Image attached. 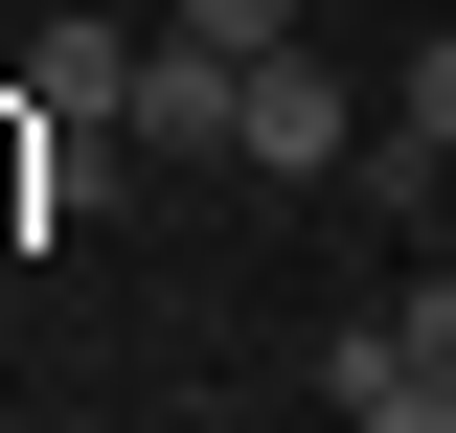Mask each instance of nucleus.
<instances>
[{
  "label": "nucleus",
  "instance_id": "f257e3e1",
  "mask_svg": "<svg viewBox=\"0 0 456 433\" xmlns=\"http://www.w3.org/2000/svg\"><path fill=\"white\" fill-rule=\"evenodd\" d=\"M228 160H251V183H320V160H365V114H342V69L251 46V69H228Z\"/></svg>",
  "mask_w": 456,
  "mask_h": 433
},
{
  "label": "nucleus",
  "instance_id": "0eeeda50",
  "mask_svg": "<svg viewBox=\"0 0 456 433\" xmlns=\"http://www.w3.org/2000/svg\"><path fill=\"white\" fill-rule=\"evenodd\" d=\"M411 365H434V388H456V274H411Z\"/></svg>",
  "mask_w": 456,
  "mask_h": 433
},
{
  "label": "nucleus",
  "instance_id": "39448f33",
  "mask_svg": "<svg viewBox=\"0 0 456 433\" xmlns=\"http://www.w3.org/2000/svg\"><path fill=\"white\" fill-rule=\"evenodd\" d=\"M183 46H228V69H251V46H297V0H183Z\"/></svg>",
  "mask_w": 456,
  "mask_h": 433
},
{
  "label": "nucleus",
  "instance_id": "f03ea898",
  "mask_svg": "<svg viewBox=\"0 0 456 433\" xmlns=\"http://www.w3.org/2000/svg\"><path fill=\"white\" fill-rule=\"evenodd\" d=\"M23 114H69V137H114V114H137V23H46V69H23Z\"/></svg>",
  "mask_w": 456,
  "mask_h": 433
},
{
  "label": "nucleus",
  "instance_id": "7ed1b4c3",
  "mask_svg": "<svg viewBox=\"0 0 456 433\" xmlns=\"http://www.w3.org/2000/svg\"><path fill=\"white\" fill-rule=\"evenodd\" d=\"M114 137H160V160H228V46H137V114Z\"/></svg>",
  "mask_w": 456,
  "mask_h": 433
},
{
  "label": "nucleus",
  "instance_id": "20e7f679",
  "mask_svg": "<svg viewBox=\"0 0 456 433\" xmlns=\"http://www.w3.org/2000/svg\"><path fill=\"white\" fill-rule=\"evenodd\" d=\"M388 160H456V46H411V114H388Z\"/></svg>",
  "mask_w": 456,
  "mask_h": 433
},
{
  "label": "nucleus",
  "instance_id": "423d86ee",
  "mask_svg": "<svg viewBox=\"0 0 456 433\" xmlns=\"http://www.w3.org/2000/svg\"><path fill=\"white\" fill-rule=\"evenodd\" d=\"M342 433H456V388L411 365V388H365V411H342Z\"/></svg>",
  "mask_w": 456,
  "mask_h": 433
}]
</instances>
